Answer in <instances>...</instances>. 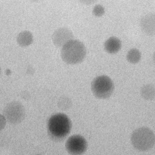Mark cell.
<instances>
[{"label":"cell","mask_w":155,"mask_h":155,"mask_svg":"<svg viewBox=\"0 0 155 155\" xmlns=\"http://www.w3.org/2000/svg\"><path fill=\"white\" fill-rule=\"evenodd\" d=\"M72 123L65 114H55L51 116L47 123V131L50 138L55 142H61L71 133Z\"/></svg>","instance_id":"1"},{"label":"cell","mask_w":155,"mask_h":155,"mask_svg":"<svg viewBox=\"0 0 155 155\" xmlns=\"http://www.w3.org/2000/svg\"><path fill=\"white\" fill-rule=\"evenodd\" d=\"M40 155V154H37V155Z\"/></svg>","instance_id":"19"},{"label":"cell","mask_w":155,"mask_h":155,"mask_svg":"<svg viewBox=\"0 0 155 155\" xmlns=\"http://www.w3.org/2000/svg\"><path fill=\"white\" fill-rule=\"evenodd\" d=\"M104 49L110 54L118 52L122 47V42L120 39L114 36L108 38L104 43Z\"/></svg>","instance_id":"9"},{"label":"cell","mask_w":155,"mask_h":155,"mask_svg":"<svg viewBox=\"0 0 155 155\" xmlns=\"http://www.w3.org/2000/svg\"><path fill=\"white\" fill-rule=\"evenodd\" d=\"M141 59V53L139 50L136 48L131 49L127 54V59L130 63H137Z\"/></svg>","instance_id":"12"},{"label":"cell","mask_w":155,"mask_h":155,"mask_svg":"<svg viewBox=\"0 0 155 155\" xmlns=\"http://www.w3.org/2000/svg\"><path fill=\"white\" fill-rule=\"evenodd\" d=\"M3 116L9 123L18 124L21 123L25 117V110L21 103L13 101L7 104L4 109Z\"/></svg>","instance_id":"5"},{"label":"cell","mask_w":155,"mask_h":155,"mask_svg":"<svg viewBox=\"0 0 155 155\" xmlns=\"http://www.w3.org/2000/svg\"><path fill=\"white\" fill-rule=\"evenodd\" d=\"M131 142L134 148L141 152H147L152 149L155 143V135L150 128L142 127L133 132Z\"/></svg>","instance_id":"3"},{"label":"cell","mask_w":155,"mask_h":155,"mask_svg":"<svg viewBox=\"0 0 155 155\" xmlns=\"http://www.w3.org/2000/svg\"><path fill=\"white\" fill-rule=\"evenodd\" d=\"M72 105L71 100L66 96L61 97L58 103L59 108L64 111L69 110Z\"/></svg>","instance_id":"13"},{"label":"cell","mask_w":155,"mask_h":155,"mask_svg":"<svg viewBox=\"0 0 155 155\" xmlns=\"http://www.w3.org/2000/svg\"><path fill=\"white\" fill-rule=\"evenodd\" d=\"M74 35L71 30L66 27L59 28L54 31L52 35V41L57 47H62L73 40Z\"/></svg>","instance_id":"7"},{"label":"cell","mask_w":155,"mask_h":155,"mask_svg":"<svg viewBox=\"0 0 155 155\" xmlns=\"http://www.w3.org/2000/svg\"><path fill=\"white\" fill-rule=\"evenodd\" d=\"M92 93L98 99L109 98L114 92V86L112 80L107 76L96 77L91 83Z\"/></svg>","instance_id":"4"},{"label":"cell","mask_w":155,"mask_h":155,"mask_svg":"<svg viewBox=\"0 0 155 155\" xmlns=\"http://www.w3.org/2000/svg\"><path fill=\"white\" fill-rule=\"evenodd\" d=\"M153 58L154 62L155 63V51L153 53Z\"/></svg>","instance_id":"17"},{"label":"cell","mask_w":155,"mask_h":155,"mask_svg":"<svg viewBox=\"0 0 155 155\" xmlns=\"http://www.w3.org/2000/svg\"><path fill=\"white\" fill-rule=\"evenodd\" d=\"M141 96L147 101H153L155 98V87L151 84L142 86L140 91Z\"/></svg>","instance_id":"11"},{"label":"cell","mask_w":155,"mask_h":155,"mask_svg":"<svg viewBox=\"0 0 155 155\" xmlns=\"http://www.w3.org/2000/svg\"><path fill=\"white\" fill-rule=\"evenodd\" d=\"M86 55V49L82 42L72 40L62 47L61 56L69 64H76L83 62Z\"/></svg>","instance_id":"2"},{"label":"cell","mask_w":155,"mask_h":155,"mask_svg":"<svg viewBox=\"0 0 155 155\" xmlns=\"http://www.w3.org/2000/svg\"><path fill=\"white\" fill-rule=\"evenodd\" d=\"M105 13L104 7L100 5H97L94 7L93 14L96 16H101L104 15Z\"/></svg>","instance_id":"14"},{"label":"cell","mask_w":155,"mask_h":155,"mask_svg":"<svg viewBox=\"0 0 155 155\" xmlns=\"http://www.w3.org/2000/svg\"><path fill=\"white\" fill-rule=\"evenodd\" d=\"M65 148L69 154L82 155L87 150V142L84 136L74 135L68 138L65 143Z\"/></svg>","instance_id":"6"},{"label":"cell","mask_w":155,"mask_h":155,"mask_svg":"<svg viewBox=\"0 0 155 155\" xmlns=\"http://www.w3.org/2000/svg\"><path fill=\"white\" fill-rule=\"evenodd\" d=\"M1 72H2V69H1V67L0 66V75H1Z\"/></svg>","instance_id":"18"},{"label":"cell","mask_w":155,"mask_h":155,"mask_svg":"<svg viewBox=\"0 0 155 155\" xmlns=\"http://www.w3.org/2000/svg\"><path fill=\"white\" fill-rule=\"evenodd\" d=\"M21 96L23 99H24L25 100H28L30 99L31 97V96H30V93H28L27 91H24L23 92H22L21 94Z\"/></svg>","instance_id":"16"},{"label":"cell","mask_w":155,"mask_h":155,"mask_svg":"<svg viewBox=\"0 0 155 155\" xmlns=\"http://www.w3.org/2000/svg\"><path fill=\"white\" fill-rule=\"evenodd\" d=\"M6 119L3 115L0 114V131L4 129L6 124Z\"/></svg>","instance_id":"15"},{"label":"cell","mask_w":155,"mask_h":155,"mask_svg":"<svg viewBox=\"0 0 155 155\" xmlns=\"http://www.w3.org/2000/svg\"><path fill=\"white\" fill-rule=\"evenodd\" d=\"M140 27L146 34L155 35V14H147L143 16L140 21Z\"/></svg>","instance_id":"8"},{"label":"cell","mask_w":155,"mask_h":155,"mask_svg":"<svg viewBox=\"0 0 155 155\" xmlns=\"http://www.w3.org/2000/svg\"><path fill=\"white\" fill-rule=\"evenodd\" d=\"M16 40L19 45L25 47L28 46L32 43L33 36L31 33L29 31H23L17 35Z\"/></svg>","instance_id":"10"}]
</instances>
